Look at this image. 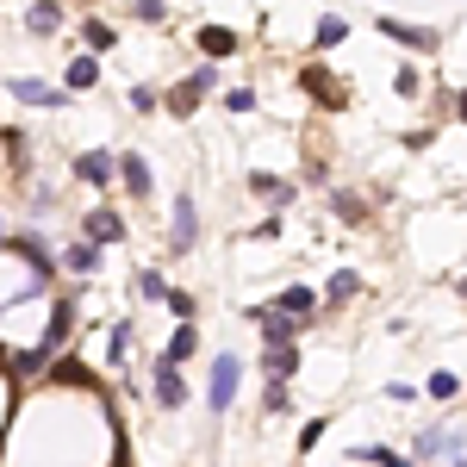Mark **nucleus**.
Returning a JSON list of instances; mask_svg holds the SVG:
<instances>
[{"label": "nucleus", "mask_w": 467, "mask_h": 467, "mask_svg": "<svg viewBox=\"0 0 467 467\" xmlns=\"http://www.w3.org/2000/svg\"><path fill=\"white\" fill-rule=\"evenodd\" d=\"M69 324H75V306L63 299V306L50 312V330H44V343H37V349H19V356H13V374H44L50 361L69 349Z\"/></svg>", "instance_id": "obj_1"}, {"label": "nucleus", "mask_w": 467, "mask_h": 467, "mask_svg": "<svg viewBox=\"0 0 467 467\" xmlns=\"http://www.w3.org/2000/svg\"><path fill=\"white\" fill-rule=\"evenodd\" d=\"M237 380H244V368H237V356H213V380H206V405H213L218 418L231 411V399H237Z\"/></svg>", "instance_id": "obj_2"}, {"label": "nucleus", "mask_w": 467, "mask_h": 467, "mask_svg": "<svg viewBox=\"0 0 467 467\" xmlns=\"http://www.w3.org/2000/svg\"><path fill=\"white\" fill-rule=\"evenodd\" d=\"M213 81H218V69H213V63H200V69L187 75L181 88H169V100H162V107L175 112V119H187V112H193L200 100H206V88H213Z\"/></svg>", "instance_id": "obj_3"}, {"label": "nucleus", "mask_w": 467, "mask_h": 467, "mask_svg": "<svg viewBox=\"0 0 467 467\" xmlns=\"http://www.w3.org/2000/svg\"><path fill=\"white\" fill-rule=\"evenodd\" d=\"M6 250H13L19 262H26V268H32L37 287L50 281V268H57V262H50V244H44V237H32V231H26V237H6Z\"/></svg>", "instance_id": "obj_4"}, {"label": "nucleus", "mask_w": 467, "mask_h": 467, "mask_svg": "<svg viewBox=\"0 0 467 467\" xmlns=\"http://www.w3.org/2000/svg\"><path fill=\"white\" fill-rule=\"evenodd\" d=\"M81 237H88L94 250H107V244H119V237H125V218L112 213V206H94V213L81 218Z\"/></svg>", "instance_id": "obj_5"}, {"label": "nucleus", "mask_w": 467, "mask_h": 467, "mask_svg": "<svg viewBox=\"0 0 467 467\" xmlns=\"http://www.w3.org/2000/svg\"><path fill=\"white\" fill-rule=\"evenodd\" d=\"M169 224H175V237H169V244H175L181 255L200 244V206H193V193H181V200H175V218H169Z\"/></svg>", "instance_id": "obj_6"}, {"label": "nucleus", "mask_w": 467, "mask_h": 467, "mask_svg": "<svg viewBox=\"0 0 467 467\" xmlns=\"http://www.w3.org/2000/svg\"><path fill=\"white\" fill-rule=\"evenodd\" d=\"M119 181L131 187V200H150V193H156V175H150V162L138 156V150H125V156H119Z\"/></svg>", "instance_id": "obj_7"}, {"label": "nucleus", "mask_w": 467, "mask_h": 467, "mask_svg": "<svg viewBox=\"0 0 467 467\" xmlns=\"http://www.w3.org/2000/svg\"><path fill=\"white\" fill-rule=\"evenodd\" d=\"M268 312H281V318L306 324V318H312V312H318V293H312V287H281V299H275Z\"/></svg>", "instance_id": "obj_8"}, {"label": "nucleus", "mask_w": 467, "mask_h": 467, "mask_svg": "<svg viewBox=\"0 0 467 467\" xmlns=\"http://www.w3.org/2000/svg\"><path fill=\"white\" fill-rule=\"evenodd\" d=\"M13 100H19V107H69V94H63V88H44V81H32V75H26V81H13Z\"/></svg>", "instance_id": "obj_9"}, {"label": "nucleus", "mask_w": 467, "mask_h": 467, "mask_svg": "<svg viewBox=\"0 0 467 467\" xmlns=\"http://www.w3.org/2000/svg\"><path fill=\"white\" fill-rule=\"evenodd\" d=\"M380 37H399V44H405V50H418V57H424V50H436V32H431V26H405V19H380Z\"/></svg>", "instance_id": "obj_10"}, {"label": "nucleus", "mask_w": 467, "mask_h": 467, "mask_svg": "<svg viewBox=\"0 0 467 467\" xmlns=\"http://www.w3.org/2000/svg\"><path fill=\"white\" fill-rule=\"evenodd\" d=\"M75 175L88 181V187H112V175H119V156H107V150H88V156L75 162Z\"/></svg>", "instance_id": "obj_11"}, {"label": "nucleus", "mask_w": 467, "mask_h": 467, "mask_svg": "<svg viewBox=\"0 0 467 467\" xmlns=\"http://www.w3.org/2000/svg\"><path fill=\"white\" fill-rule=\"evenodd\" d=\"M181 399H187V380H181V368L156 361V405H162V411H181Z\"/></svg>", "instance_id": "obj_12"}, {"label": "nucleus", "mask_w": 467, "mask_h": 467, "mask_svg": "<svg viewBox=\"0 0 467 467\" xmlns=\"http://www.w3.org/2000/svg\"><path fill=\"white\" fill-rule=\"evenodd\" d=\"M250 193H255V200H268V206H293V181L268 175V169H255V175H250Z\"/></svg>", "instance_id": "obj_13"}, {"label": "nucleus", "mask_w": 467, "mask_h": 467, "mask_svg": "<svg viewBox=\"0 0 467 467\" xmlns=\"http://www.w3.org/2000/svg\"><path fill=\"white\" fill-rule=\"evenodd\" d=\"M255 318H262V343H268V349H287L293 337H299V324H293V318H281V312H268V306H262Z\"/></svg>", "instance_id": "obj_14"}, {"label": "nucleus", "mask_w": 467, "mask_h": 467, "mask_svg": "<svg viewBox=\"0 0 467 467\" xmlns=\"http://www.w3.org/2000/svg\"><path fill=\"white\" fill-rule=\"evenodd\" d=\"M442 455H462V436L455 431H424L418 436V462H442Z\"/></svg>", "instance_id": "obj_15"}, {"label": "nucleus", "mask_w": 467, "mask_h": 467, "mask_svg": "<svg viewBox=\"0 0 467 467\" xmlns=\"http://www.w3.org/2000/svg\"><path fill=\"white\" fill-rule=\"evenodd\" d=\"M193 356H200V330H193V324H181L175 337H169V349H162V361H169V368H187Z\"/></svg>", "instance_id": "obj_16"}, {"label": "nucleus", "mask_w": 467, "mask_h": 467, "mask_svg": "<svg viewBox=\"0 0 467 467\" xmlns=\"http://www.w3.org/2000/svg\"><path fill=\"white\" fill-rule=\"evenodd\" d=\"M306 94H312L318 107H343V100H349V94H343V81H330L324 69H306Z\"/></svg>", "instance_id": "obj_17"}, {"label": "nucleus", "mask_w": 467, "mask_h": 467, "mask_svg": "<svg viewBox=\"0 0 467 467\" xmlns=\"http://www.w3.org/2000/svg\"><path fill=\"white\" fill-rule=\"evenodd\" d=\"M94 81H100V63H94V57H75L69 75H63V94H88Z\"/></svg>", "instance_id": "obj_18"}, {"label": "nucleus", "mask_w": 467, "mask_h": 467, "mask_svg": "<svg viewBox=\"0 0 467 467\" xmlns=\"http://www.w3.org/2000/svg\"><path fill=\"white\" fill-rule=\"evenodd\" d=\"M237 44H244V37L231 32V26H200V50H206V57H231Z\"/></svg>", "instance_id": "obj_19"}, {"label": "nucleus", "mask_w": 467, "mask_h": 467, "mask_svg": "<svg viewBox=\"0 0 467 467\" xmlns=\"http://www.w3.org/2000/svg\"><path fill=\"white\" fill-rule=\"evenodd\" d=\"M26 26H32L37 37H50L57 26H63V6H57V0H32V13H26Z\"/></svg>", "instance_id": "obj_20"}, {"label": "nucleus", "mask_w": 467, "mask_h": 467, "mask_svg": "<svg viewBox=\"0 0 467 467\" xmlns=\"http://www.w3.org/2000/svg\"><path fill=\"white\" fill-rule=\"evenodd\" d=\"M63 262H69V275H100V250H94V244H81V237L63 250Z\"/></svg>", "instance_id": "obj_21"}, {"label": "nucleus", "mask_w": 467, "mask_h": 467, "mask_svg": "<svg viewBox=\"0 0 467 467\" xmlns=\"http://www.w3.org/2000/svg\"><path fill=\"white\" fill-rule=\"evenodd\" d=\"M262 361H268V380H281V387H287V380H293V368H299V349L287 343V349H268Z\"/></svg>", "instance_id": "obj_22"}, {"label": "nucleus", "mask_w": 467, "mask_h": 467, "mask_svg": "<svg viewBox=\"0 0 467 467\" xmlns=\"http://www.w3.org/2000/svg\"><path fill=\"white\" fill-rule=\"evenodd\" d=\"M131 343H138V330H131V324H112V337H107V361H112V368H125Z\"/></svg>", "instance_id": "obj_23"}, {"label": "nucleus", "mask_w": 467, "mask_h": 467, "mask_svg": "<svg viewBox=\"0 0 467 467\" xmlns=\"http://www.w3.org/2000/svg\"><path fill=\"white\" fill-rule=\"evenodd\" d=\"M343 37H349V19H337V13H324V19H318V37H312V44H318V50H337Z\"/></svg>", "instance_id": "obj_24"}, {"label": "nucleus", "mask_w": 467, "mask_h": 467, "mask_svg": "<svg viewBox=\"0 0 467 467\" xmlns=\"http://www.w3.org/2000/svg\"><path fill=\"white\" fill-rule=\"evenodd\" d=\"M356 293H361L356 268H337V275H330V306H343V299H356Z\"/></svg>", "instance_id": "obj_25"}, {"label": "nucleus", "mask_w": 467, "mask_h": 467, "mask_svg": "<svg viewBox=\"0 0 467 467\" xmlns=\"http://www.w3.org/2000/svg\"><path fill=\"white\" fill-rule=\"evenodd\" d=\"M81 37H88V50H94V57H100V50H112V44H119V32H112L107 19H88V26H81Z\"/></svg>", "instance_id": "obj_26"}, {"label": "nucleus", "mask_w": 467, "mask_h": 467, "mask_svg": "<svg viewBox=\"0 0 467 467\" xmlns=\"http://www.w3.org/2000/svg\"><path fill=\"white\" fill-rule=\"evenodd\" d=\"M455 393H462V380H455L449 368H436L431 374V399H455Z\"/></svg>", "instance_id": "obj_27"}, {"label": "nucleus", "mask_w": 467, "mask_h": 467, "mask_svg": "<svg viewBox=\"0 0 467 467\" xmlns=\"http://www.w3.org/2000/svg\"><path fill=\"white\" fill-rule=\"evenodd\" d=\"M138 293H144V299H169V281H162L156 268H144V275H138Z\"/></svg>", "instance_id": "obj_28"}, {"label": "nucleus", "mask_w": 467, "mask_h": 467, "mask_svg": "<svg viewBox=\"0 0 467 467\" xmlns=\"http://www.w3.org/2000/svg\"><path fill=\"white\" fill-rule=\"evenodd\" d=\"M356 462H380V467H411L405 455H393V449H356Z\"/></svg>", "instance_id": "obj_29"}, {"label": "nucleus", "mask_w": 467, "mask_h": 467, "mask_svg": "<svg viewBox=\"0 0 467 467\" xmlns=\"http://www.w3.org/2000/svg\"><path fill=\"white\" fill-rule=\"evenodd\" d=\"M131 13H138V19H144V26H156V19H162V13H169V6H162V0H131Z\"/></svg>", "instance_id": "obj_30"}, {"label": "nucleus", "mask_w": 467, "mask_h": 467, "mask_svg": "<svg viewBox=\"0 0 467 467\" xmlns=\"http://www.w3.org/2000/svg\"><path fill=\"white\" fill-rule=\"evenodd\" d=\"M224 107H231V112H255V94H250V88H231Z\"/></svg>", "instance_id": "obj_31"}, {"label": "nucleus", "mask_w": 467, "mask_h": 467, "mask_svg": "<svg viewBox=\"0 0 467 467\" xmlns=\"http://www.w3.org/2000/svg\"><path fill=\"white\" fill-rule=\"evenodd\" d=\"M330 206H337V218H349V224L361 218V200H349V193H330Z\"/></svg>", "instance_id": "obj_32"}, {"label": "nucleus", "mask_w": 467, "mask_h": 467, "mask_svg": "<svg viewBox=\"0 0 467 467\" xmlns=\"http://www.w3.org/2000/svg\"><path fill=\"white\" fill-rule=\"evenodd\" d=\"M262 405H268V411H287V387H281V380H268V393H262Z\"/></svg>", "instance_id": "obj_33"}, {"label": "nucleus", "mask_w": 467, "mask_h": 467, "mask_svg": "<svg viewBox=\"0 0 467 467\" xmlns=\"http://www.w3.org/2000/svg\"><path fill=\"white\" fill-rule=\"evenodd\" d=\"M131 107H138V112H156V107H162V100H156L150 88H131Z\"/></svg>", "instance_id": "obj_34"}, {"label": "nucleus", "mask_w": 467, "mask_h": 467, "mask_svg": "<svg viewBox=\"0 0 467 467\" xmlns=\"http://www.w3.org/2000/svg\"><path fill=\"white\" fill-rule=\"evenodd\" d=\"M455 112H462V119H467V88H462V100H455Z\"/></svg>", "instance_id": "obj_35"}, {"label": "nucleus", "mask_w": 467, "mask_h": 467, "mask_svg": "<svg viewBox=\"0 0 467 467\" xmlns=\"http://www.w3.org/2000/svg\"><path fill=\"white\" fill-rule=\"evenodd\" d=\"M0 250H6V224H0Z\"/></svg>", "instance_id": "obj_36"}, {"label": "nucleus", "mask_w": 467, "mask_h": 467, "mask_svg": "<svg viewBox=\"0 0 467 467\" xmlns=\"http://www.w3.org/2000/svg\"><path fill=\"white\" fill-rule=\"evenodd\" d=\"M449 467H467V462H462V455H455V462H449Z\"/></svg>", "instance_id": "obj_37"}, {"label": "nucleus", "mask_w": 467, "mask_h": 467, "mask_svg": "<svg viewBox=\"0 0 467 467\" xmlns=\"http://www.w3.org/2000/svg\"><path fill=\"white\" fill-rule=\"evenodd\" d=\"M462 293H467V275H462Z\"/></svg>", "instance_id": "obj_38"}]
</instances>
